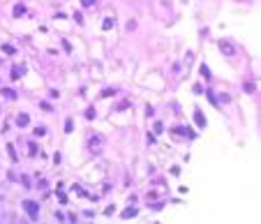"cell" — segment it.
<instances>
[{
  "label": "cell",
  "instance_id": "7c38bea8",
  "mask_svg": "<svg viewBox=\"0 0 261 224\" xmlns=\"http://www.w3.org/2000/svg\"><path fill=\"white\" fill-rule=\"evenodd\" d=\"M111 95H116V90H113V88H106V90L102 92V97H111Z\"/></svg>",
  "mask_w": 261,
  "mask_h": 224
},
{
  "label": "cell",
  "instance_id": "ba28073f",
  "mask_svg": "<svg viewBox=\"0 0 261 224\" xmlns=\"http://www.w3.org/2000/svg\"><path fill=\"white\" fill-rule=\"evenodd\" d=\"M72 129H74V120L67 118V120H65V132H72Z\"/></svg>",
  "mask_w": 261,
  "mask_h": 224
},
{
  "label": "cell",
  "instance_id": "277c9868",
  "mask_svg": "<svg viewBox=\"0 0 261 224\" xmlns=\"http://www.w3.org/2000/svg\"><path fill=\"white\" fill-rule=\"evenodd\" d=\"M194 122H197V125L203 129V127H206V116L201 113V111H194Z\"/></svg>",
  "mask_w": 261,
  "mask_h": 224
},
{
  "label": "cell",
  "instance_id": "ffe728a7",
  "mask_svg": "<svg viewBox=\"0 0 261 224\" xmlns=\"http://www.w3.org/2000/svg\"><path fill=\"white\" fill-rule=\"evenodd\" d=\"M21 14H23V5H19V7L14 9V16H21Z\"/></svg>",
  "mask_w": 261,
  "mask_h": 224
},
{
  "label": "cell",
  "instance_id": "9a60e30c",
  "mask_svg": "<svg viewBox=\"0 0 261 224\" xmlns=\"http://www.w3.org/2000/svg\"><path fill=\"white\" fill-rule=\"evenodd\" d=\"M155 132H157V134L164 132V125H162V122H155Z\"/></svg>",
  "mask_w": 261,
  "mask_h": 224
},
{
  "label": "cell",
  "instance_id": "5bb4252c",
  "mask_svg": "<svg viewBox=\"0 0 261 224\" xmlns=\"http://www.w3.org/2000/svg\"><path fill=\"white\" fill-rule=\"evenodd\" d=\"M86 118H88V120H93V118H95V109H93V107L86 111Z\"/></svg>",
  "mask_w": 261,
  "mask_h": 224
},
{
  "label": "cell",
  "instance_id": "ac0fdd59",
  "mask_svg": "<svg viewBox=\"0 0 261 224\" xmlns=\"http://www.w3.org/2000/svg\"><path fill=\"white\" fill-rule=\"evenodd\" d=\"M39 107H42L44 111H53V107H51V104H49V102H42V104H39Z\"/></svg>",
  "mask_w": 261,
  "mask_h": 224
},
{
  "label": "cell",
  "instance_id": "3957f363",
  "mask_svg": "<svg viewBox=\"0 0 261 224\" xmlns=\"http://www.w3.org/2000/svg\"><path fill=\"white\" fill-rule=\"evenodd\" d=\"M219 51H222L224 56H236V46L231 44V42H227V39H219Z\"/></svg>",
  "mask_w": 261,
  "mask_h": 224
},
{
  "label": "cell",
  "instance_id": "44dd1931",
  "mask_svg": "<svg viewBox=\"0 0 261 224\" xmlns=\"http://www.w3.org/2000/svg\"><path fill=\"white\" fill-rule=\"evenodd\" d=\"M81 5H83V7H90V5H95V0H81Z\"/></svg>",
  "mask_w": 261,
  "mask_h": 224
},
{
  "label": "cell",
  "instance_id": "2e32d148",
  "mask_svg": "<svg viewBox=\"0 0 261 224\" xmlns=\"http://www.w3.org/2000/svg\"><path fill=\"white\" fill-rule=\"evenodd\" d=\"M123 109H129V102H120V104H118V109H116V111H123Z\"/></svg>",
  "mask_w": 261,
  "mask_h": 224
},
{
  "label": "cell",
  "instance_id": "52a82bcc",
  "mask_svg": "<svg viewBox=\"0 0 261 224\" xmlns=\"http://www.w3.org/2000/svg\"><path fill=\"white\" fill-rule=\"evenodd\" d=\"M136 215V208H127V210H123V217H125V220H127V217H134Z\"/></svg>",
  "mask_w": 261,
  "mask_h": 224
},
{
  "label": "cell",
  "instance_id": "7a4b0ae2",
  "mask_svg": "<svg viewBox=\"0 0 261 224\" xmlns=\"http://www.w3.org/2000/svg\"><path fill=\"white\" fill-rule=\"evenodd\" d=\"M23 208H26V213H28V217H30V220H37L39 206L35 203V201H30V199H28V201H23Z\"/></svg>",
  "mask_w": 261,
  "mask_h": 224
},
{
  "label": "cell",
  "instance_id": "e0dca14e",
  "mask_svg": "<svg viewBox=\"0 0 261 224\" xmlns=\"http://www.w3.org/2000/svg\"><path fill=\"white\" fill-rule=\"evenodd\" d=\"M185 129H187V127H173V134H187Z\"/></svg>",
  "mask_w": 261,
  "mask_h": 224
},
{
  "label": "cell",
  "instance_id": "8fae6325",
  "mask_svg": "<svg viewBox=\"0 0 261 224\" xmlns=\"http://www.w3.org/2000/svg\"><path fill=\"white\" fill-rule=\"evenodd\" d=\"M7 152H9V157H12V162H16V152H14V146H7Z\"/></svg>",
  "mask_w": 261,
  "mask_h": 224
},
{
  "label": "cell",
  "instance_id": "5b68a950",
  "mask_svg": "<svg viewBox=\"0 0 261 224\" xmlns=\"http://www.w3.org/2000/svg\"><path fill=\"white\" fill-rule=\"evenodd\" d=\"M28 122H30L28 113H19V116H16V125H19V127H28Z\"/></svg>",
  "mask_w": 261,
  "mask_h": 224
},
{
  "label": "cell",
  "instance_id": "6da1fadb",
  "mask_svg": "<svg viewBox=\"0 0 261 224\" xmlns=\"http://www.w3.org/2000/svg\"><path fill=\"white\" fill-rule=\"evenodd\" d=\"M102 146H104V137H102V134H93V137L88 139V148H90L95 155L102 150Z\"/></svg>",
  "mask_w": 261,
  "mask_h": 224
},
{
  "label": "cell",
  "instance_id": "d6986e66",
  "mask_svg": "<svg viewBox=\"0 0 261 224\" xmlns=\"http://www.w3.org/2000/svg\"><path fill=\"white\" fill-rule=\"evenodd\" d=\"M30 155H33V157L37 155V143H30Z\"/></svg>",
  "mask_w": 261,
  "mask_h": 224
},
{
  "label": "cell",
  "instance_id": "7402d4cb",
  "mask_svg": "<svg viewBox=\"0 0 261 224\" xmlns=\"http://www.w3.org/2000/svg\"><path fill=\"white\" fill-rule=\"evenodd\" d=\"M35 134H37V137H42V134H46V129H44V127H37V129H35Z\"/></svg>",
  "mask_w": 261,
  "mask_h": 224
},
{
  "label": "cell",
  "instance_id": "8992f818",
  "mask_svg": "<svg viewBox=\"0 0 261 224\" xmlns=\"http://www.w3.org/2000/svg\"><path fill=\"white\" fill-rule=\"evenodd\" d=\"M23 69H26V67H21V65H19V67H14V69H12V79H19V76H23Z\"/></svg>",
  "mask_w": 261,
  "mask_h": 224
},
{
  "label": "cell",
  "instance_id": "4fadbf2b",
  "mask_svg": "<svg viewBox=\"0 0 261 224\" xmlns=\"http://www.w3.org/2000/svg\"><path fill=\"white\" fill-rule=\"evenodd\" d=\"M21 182H23V187H28V190H30V178H28V176H23V178H21Z\"/></svg>",
  "mask_w": 261,
  "mask_h": 224
},
{
  "label": "cell",
  "instance_id": "30bf717a",
  "mask_svg": "<svg viewBox=\"0 0 261 224\" xmlns=\"http://www.w3.org/2000/svg\"><path fill=\"white\" fill-rule=\"evenodd\" d=\"M3 92H5V97H7V99H14V97H16V92H14V90H9V88H5Z\"/></svg>",
  "mask_w": 261,
  "mask_h": 224
},
{
  "label": "cell",
  "instance_id": "9c48e42d",
  "mask_svg": "<svg viewBox=\"0 0 261 224\" xmlns=\"http://www.w3.org/2000/svg\"><path fill=\"white\" fill-rule=\"evenodd\" d=\"M201 76H203V79H210V69L206 67V65H201Z\"/></svg>",
  "mask_w": 261,
  "mask_h": 224
}]
</instances>
